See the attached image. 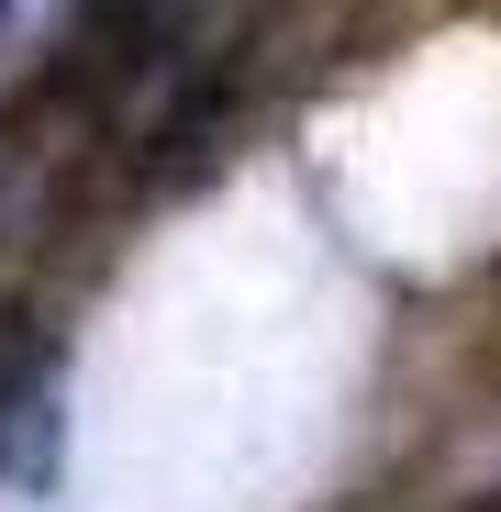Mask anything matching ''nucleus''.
I'll use <instances>...</instances> for the list:
<instances>
[{
  "label": "nucleus",
  "mask_w": 501,
  "mask_h": 512,
  "mask_svg": "<svg viewBox=\"0 0 501 512\" xmlns=\"http://www.w3.org/2000/svg\"><path fill=\"white\" fill-rule=\"evenodd\" d=\"M67 446V334L0 301V490H45Z\"/></svg>",
  "instance_id": "obj_1"
},
{
  "label": "nucleus",
  "mask_w": 501,
  "mask_h": 512,
  "mask_svg": "<svg viewBox=\"0 0 501 512\" xmlns=\"http://www.w3.org/2000/svg\"><path fill=\"white\" fill-rule=\"evenodd\" d=\"M45 12V0H0V67H12V45H23V23Z\"/></svg>",
  "instance_id": "obj_2"
},
{
  "label": "nucleus",
  "mask_w": 501,
  "mask_h": 512,
  "mask_svg": "<svg viewBox=\"0 0 501 512\" xmlns=\"http://www.w3.org/2000/svg\"><path fill=\"white\" fill-rule=\"evenodd\" d=\"M490 512H501V501H490Z\"/></svg>",
  "instance_id": "obj_3"
}]
</instances>
